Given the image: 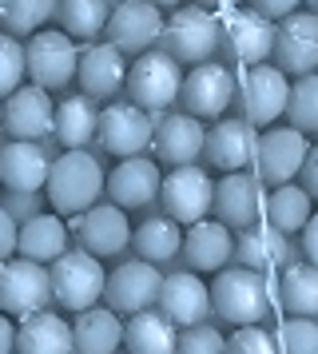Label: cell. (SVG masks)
<instances>
[{
  "instance_id": "d590c367",
  "label": "cell",
  "mask_w": 318,
  "mask_h": 354,
  "mask_svg": "<svg viewBox=\"0 0 318 354\" xmlns=\"http://www.w3.org/2000/svg\"><path fill=\"white\" fill-rule=\"evenodd\" d=\"M64 20V36L68 40H92L104 32V24H108V4L104 0H68L56 8Z\"/></svg>"
},
{
  "instance_id": "2e32d148",
  "label": "cell",
  "mask_w": 318,
  "mask_h": 354,
  "mask_svg": "<svg viewBox=\"0 0 318 354\" xmlns=\"http://www.w3.org/2000/svg\"><path fill=\"white\" fill-rule=\"evenodd\" d=\"M211 211L219 215L215 223L231 227H254V219L263 215V183L247 171H231L211 187Z\"/></svg>"
},
{
  "instance_id": "d6a6232c",
  "label": "cell",
  "mask_w": 318,
  "mask_h": 354,
  "mask_svg": "<svg viewBox=\"0 0 318 354\" xmlns=\"http://www.w3.org/2000/svg\"><path fill=\"white\" fill-rule=\"evenodd\" d=\"M175 335L179 330L159 310H140L127 319L120 342H127V354H175Z\"/></svg>"
},
{
  "instance_id": "e0dca14e",
  "label": "cell",
  "mask_w": 318,
  "mask_h": 354,
  "mask_svg": "<svg viewBox=\"0 0 318 354\" xmlns=\"http://www.w3.org/2000/svg\"><path fill=\"white\" fill-rule=\"evenodd\" d=\"M159 295V271L151 263H124L104 279V299H108L111 315H140V310H151Z\"/></svg>"
},
{
  "instance_id": "d4e9b609",
  "label": "cell",
  "mask_w": 318,
  "mask_h": 354,
  "mask_svg": "<svg viewBox=\"0 0 318 354\" xmlns=\"http://www.w3.org/2000/svg\"><path fill=\"white\" fill-rule=\"evenodd\" d=\"M16 354H72V326L52 315V310H36L28 319H20L12 338Z\"/></svg>"
},
{
  "instance_id": "8fae6325",
  "label": "cell",
  "mask_w": 318,
  "mask_h": 354,
  "mask_svg": "<svg viewBox=\"0 0 318 354\" xmlns=\"http://www.w3.org/2000/svg\"><path fill=\"white\" fill-rule=\"evenodd\" d=\"M104 32H108V44L120 56L124 52H147L159 40V32H163V17H159L156 4H147V0H124V4H111L108 8Z\"/></svg>"
},
{
  "instance_id": "f1b7e54d",
  "label": "cell",
  "mask_w": 318,
  "mask_h": 354,
  "mask_svg": "<svg viewBox=\"0 0 318 354\" xmlns=\"http://www.w3.org/2000/svg\"><path fill=\"white\" fill-rule=\"evenodd\" d=\"M179 251L187 255V263L195 267V271H223V263H227L231 251H235V239H231V231H227L223 223L199 219V223L183 235Z\"/></svg>"
},
{
  "instance_id": "7bdbcfd3",
  "label": "cell",
  "mask_w": 318,
  "mask_h": 354,
  "mask_svg": "<svg viewBox=\"0 0 318 354\" xmlns=\"http://www.w3.org/2000/svg\"><path fill=\"white\" fill-rule=\"evenodd\" d=\"M254 17H263L270 24V20H286V17H294V0H259L251 8Z\"/></svg>"
},
{
  "instance_id": "d6986e66",
  "label": "cell",
  "mask_w": 318,
  "mask_h": 354,
  "mask_svg": "<svg viewBox=\"0 0 318 354\" xmlns=\"http://www.w3.org/2000/svg\"><path fill=\"white\" fill-rule=\"evenodd\" d=\"M52 112H56V104H52V96L44 88L24 84V88H16L8 96L0 115H4V128L12 131L20 144H36V140L52 136Z\"/></svg>"
},
{
  "instance_id": "b9f144b4",
  "label": "cell",
  "mask_w": 318,
  "mask_h": 354,
  "mask_svg": "<svg viewBox=\"0 0 318 354\" xmlns=\"http://www.w3.org/2000/svg\"><path fill=\"white\" fill-rule=\"evenodd\" d=\"M223 354H279V346H274V335L263 326H238L223 342Z\"/></svg>"
},
{
  "instance_id": "9c48e42d",
  "label": "cell",
  "mask_w": 318,
  "mask_h": 354,
  "mask_svg": "<svg viewBox=\"0 0 318 354\" xmlns=\"http://www.w3.org/2000/svg\"><path fill=\"white\" fill-rule=\"evenodd\" d=\"M211 187L215 183H211V176L203 167H195V163L191 167H175L171 176L159 179V203H163L171 223L195 227L211 211Z\"/></svg>"
},
{
  "instance_id": "30bf717a",
  "label": "cell",
  "mask_w": 318,
  "mask_h": 354,
  "mask_svg": "<svg viewBox=\"0 0 318 354\" xmlns=\"http://www.w3.org/2000/svg\"><path fill=\"white\" fill-rule=\"evenodd\" d=\"M151 131H156V115L140 112L135 104H108L100 120H95V136L111 156L131 160L151 147Z\"/></svg>"
},
{
  "instance_id": "44dd1931",
  "label": "cell",
  "mask_w": 318,
  "mask_h": 354,
  "mask_svg": "<svg viewBox=\"0 0 318 354\" xmlns=\"http://www.w3.org/2000/svg\"><path fill=\"white\" fill-rule=\"evenodd\" d=\"M159 163L147 156L120 160L115 171L104 176V192L111 195V207H147L159 195Z\"/></svg>"
},
{
  "instance_id": "4dcf8cb0",
  "label": "cell",
  "mask_w": 318,
  "mask_h": 354,
  "mask_svg": "<svg viewBox=\"0 0 318 354\" xmlns=\"http://www.w3.org/2000/svg\"><path fill=\"white\" fill-rule=\"evenodd\" d=\"M286 235H279L274 227L267 223H254L243 231V239H235V251L238 263L247 267V271H274V267H283L286 263Z\"/></svg>"
},
{
  "instance_id": "ac0fdd59",
  "label": "cell",
  "mask_w": 318,
  "mask_h": 354,
  "mask_svg": "<svg viewBox=\"0 0 318 354\" xmlns=\"http://www.w3.org/2000/svg\"><path fill=\"white\" fill-rule=\"evenodd\" d=\"M219 36H227V44L247 68H259L270 60L274 48V24H267L263 17H254L251 8H223Z\"/></svg>"
},
{
  "instance_id": "cb8c5ba5",
  "label": "cell",
  "mask_w": 318,
  "mask_h": 354,
  "mask_svg": "<svg viewBox=\"0 0 318 354\" xmlns=\"http://www.w3.org/2000/svg\"><path fill=\"white\" fill-rule=\"evenodd\" d=\"M203 131L207 128L191 115H163L151 131V151L171 167H191L203 151Z\"/></svg>"
},
{
  "instance_id": "9a60e30c",
  "label": "cell",
  "mask_w": 318,
  "mask_h": 354,
  "mask_svg": "<svg viewBox=\"0 0 318 354\" xmlns=\"http://www.w3.org/2000/svg\"><path fill=\"white\" fill-rule=\"evenodd\" d=\"M72 235L80 239V251H88L92 259H108L120 255L127 243H131V227H127V215L120 207H88L72 219Z\"/></svg>"
},
{
  "instance_id": "60d3db41",
  "label": "cell",
  "mask_w": 318,
  "mask_h": 354,
  "mask_svg": "<svg viewBox=\"0 0 318 354\" xmlns=\"http://www.w3.org/2000/svg\"><path fill=\"white\" fill-rule=\"evenodd\" d=\"M223 342L227 338L215 326L199 322V326H187L183 335H175V354H223Z\"/></svg>"
},
{
  "instance_id": "ab89813d",
  "label": "cell",
  "mask_w": 318,
  "mask_h": 354,
  "mask_svg": "<svg viewBox=\"0 0 318 354\" xmlns=\"http://www.w3.org/2000/svg\"><path fill=\"white\" fill-rule=\"evenodd\" d=\"M16 88H24V48L12 36H0V96L8 100Z\"/></svg>"
},
{
  "instance_id": "f35d334b",
  "label": "cell",
  "mask_w": 318,
  "mask_h": 354,
  "mask_svg": "<svg viewBox=\"0 0 318 354\" xmlns=\"http://www.w3.org/2000/svg\"><path fill=\"white\" fill-rule=\"evenodd\" d=\"M279 354H318V326L315 319H286L274 335Z\"/></svg>"
},
{
  "instance_id": "3957f363",
  "label": "cell",
  "mask_w": 318,
  "mask_h": 354,
  "mask_svg": "<svg viewBox=\"0 0 318 354\" xmlns=\"http://www.w3.org/2000/svg\"><path fill=\"white\" fill-rule=\"evenodd\" d=\"M104 279H108V271H104L100 259H92L88 251H64V255L48 267L52 299H56L64 310H92L95 299L104 295Z\"/></svg>"
},
{
  "instance_id": "836d02e7",
  "label": "cell",
  "mask_w": 318,
  "mask_h": 354,
  "mask_svg": "<svg viewBox=\"0 0 318 354\" xmlns=\"http://www.w3.org/2000/svg\"><path fill=\"white\" fill-rule=\"evenodd\" d=\"M179 243H183V227L171 223L167 215H156L131 231V247L140 251V263H167L179 255Z\"/></svg>"
},
{
  "instance_id": "8d00e7d4",
  "label": "cell",
  "mask_w": 318,
  "mask_h": 354,
  "mask_svg": "<svg viewBox=\"0 0 318 354\" xmlns=\"http://www.w3.org/2000/svg\"><path fill=\"white\" fill-rule=\"evenodd\" d=\"M56 12V4L48 0H4L0 4V24L8 28V36H36L44 28V20Z\"/></svg>"
},
{
  "instance_id": "ee69618b",
  "label": "cell",
  "mask_w": 318,
  "mask_h": 354,
  "mask_svg": "<svg viewBox=\"0 0 318 354\" xmlns=\"http://www.w3.org/2000/svg\"><path fill=\"white\" fill-rule=\"evenodd\" d=\"M12 255H16V223H12V215L0 207V263Z\"/></svg>"
},
{
  "instance_id": "4fadbf2b",
  "label": "cell",
  "mask_w": 318,
  "mask_h": 354,
  "mask_svg": "<svg viewBox=\"0 0 318 354\" xmlns=\"http://www.w3.org/2000/svg\"><path fill=\"white\" fill-rule=\"evenodd\" d=\"M270 56L279 60V72L290 76H310L318 64V17L315 12H294L274 28V48Z\"/></svg>"
},
{
  "instance_id": "bcb514c9",
  "label": "cell",
  "mask_w": 318,
  "mask_h": 354,
  "mask_svg": "<svg viewBox=\"0 0 318 354\" xmlns=\"http://www.w3.org/2000/svg\"><path fill=\"white\" fill-rule=\"evenodd\" d=\"M299 171H302V179H306V187H302V192L310 195L318 187V156H315V151H306V160H302Z\"/></svg>"
},
{
  "instance_id": "7dc6e473",
  "label": "cell",
  "mask_w": 318,
  "mask_h": 354,
  "mask_svg": "<svg viewBox=\"0 0 318 354\" xmlns=\"http://www.w3.org/2000/svg\"><path fill=\"white\" fill-rule=\"evenodd\" d=\"M12 338H16V326L8 322V315H0V354H12Z\"/></svg>"
},
{
  "instance_id": "1f68e13d",
  "label": "cell",
  "mask_w": 318,
  "mask_h": 354,
  "mask_svg": "<svg viewBox=\"0 0 318 354\" xmlns=\"http://www.w3.org/2000/svg\"><path fill=\"white\" fill-rule=\"evenodd\" d=\"M95 120H100V112L88 96H64L52 112V131L64 147L84 151V144L95 136Z\"/></svg>"
},
{
  "instance_id": "f546056e",
  "label": "cell",
  "mask_w": 318,
  "mask_h": 354,
  "mask_svg": "<svg viewBox=\"0 0 318 354\" xmlns=\"http://www.w3.org/2000/svg\"><path fill=\"white\" fill-rule=\"evenodd\" d=\"M120 338H124V322L108 306L80 310L76 326H72V354H115Z\"/></svg>"
},
{
  "instance_id": "83f0119b",
  "label": "cell",
  "mask_w": 318,
  "mask_h": 354,
  "mask_svg": "<svg viewBox=\"0 0 318 354\" xmlns=\"http://www.w3.org/2000/svg\"><path fill=\"white\" fill-rule=\"evenodd\" d=\"M286 306L294 319H315L318 315V267L315 263H283L279 287H270V306Z\"/></svg>"
},
{
  "instance_id": "74e56055",
  "label": "cell",
  "mask_w": 318,
  "mask_h": 354,
  "mask_svg": "<svg viewBox=\"0 0 318 354\" xmlns=\"http://www.w3.org/2000/svg\"><path fill=\"white\" fill-rule=\"evenodd\" d=\"M283 112H286L290 128L299 131V136H310V131L318 128V80L315 76H302V80L290 88Z\"/></svg>"
},
{
  "instance_id": "484cf974",
  "label": "cell",
  "mask_w": 318,
  "mask_h": 354,
  "mask_svg": "<svg viewBox=\"0 0 318 354\" xmlns=\"http://www.w3.org/2000/svg\"><path fill=\"white\" fill-rule=\"evenodd\" d=\"M68 251V227L60 215H32L24 227H16V259L28 263H56Z\"/></svg>"
},
{
  "instance_id": "52a82bcc",
  "label": "cell",
  "mask_w": 318,
  "mask_h": 354,
  "mask_svg": "<svg viewBox=\"0 0 318 354\" xmlns=\"http://www.w3.org/2000/svg\"><path fill=\"white\" fill-rule=\"evenodd\" d=\"M76 56H80V48L64 32L40 28L28 40V48H24V76H32V84L44 88V92L64 88L76 76Z\"/></svg>"
},
{
  "instance_id": "6da1fadb",
  "label": "cell",
  "mask_w": 318,
  "mask_h": 354,
  "mask_svg": "<svg viewBox=\"0 0 318 354\" xmlns=\"http://www.w3.org/2000/svg\"><path fill=\"white\" fill-rule=\"evenodd\" d=\"M44 192L52 211L80 215V211L95 207V195L104 192V167L88 151H64L56 163H48Z\"/></svg>"
},
{
  "instance_id": "4316f807",
  "label": "cell",
  "mask_w": 318,
  "mask_h": 354,
  "mask_svg": "<svg viewBox=\"0 0 318 354\" xmlns=\"http://www.w3.org/2000/svg\"><path fill=\"white\" fill-rule=\"evenodd\" d=\"M44 179H48V156L36 144L12 140L8 147H0V183L8 192L32 195L44 187Z\"/></svg>"
},
{
  "instance_id": "5bb4252c",
  "label": "cell",
  "mask_w": 318,
  "mask_h": 354,
  "mask_svg": "<svg viewBox=\"0 0 318 354\" xmlns=\"http://www.w3.org/2000/svg\"><path fill=\"white\" fill-rule=\"evenodd\" d=\"M306 136H299L294 128H267L254 144V163H259V183H274L283 187L299 176L302 160H306Z\"/></svg>"
},
{
  "instance_id": "603a6c76",
  "label": "cell",
  "mask_w": 318,
  "mask_h": 354,
  "mask_svg": "<svg viewBox=\"0 0 318 354\" xmlns=\"http://www.w3.org/2000/svg\"><path fill=\"white\" fill-rule=\"evenodd\" d=\"M76 76H80V88H84L88 100H111L124 88L127 64L111 44H88L76 56Z\"/></svg>"
},
{
  "instance_id": "e575fe53",
  "label": "cell",
  "mask_w": 318,
  "mask_h": 354,
  "mask_svg": "<svg viewBox=\"0 0 318 354\" xmlns=\"http://www.w3.org/2000/svg\"><path fill=\"white\" fill-rule=\"evenodd\" d=\"M263 215H267V227H274L279 235L302 231L306 219H310V195L294 183H283L270 195H263Z\"/></svg>"
},
{
  "instance_id": "f6af8a7d",
  "label": "cell",
  "mask_w": 318,
  "mask_h": 354,
  "mask_svg": "<svg viewBox=\"0 0 318 354\" xmlns=\"http://www.w3.org/2000/svg\"><path fill=\"white\" fill-rule=\"evenodd\" d=\"M302 263H315L318 259V223H315V215L306 219V227H302Z\"/></svg>"
},
{
  "instance_id": "7a4b0ae2",
  "label": "cell",
  "mask_w": 318,
  "mask_h": 354,
  "mask_svg": "<svg viewBox=\"0 0 318 354\" xmlns=\"http://www.w3.org/2000/svg\"><path fill=\"white\" fill-rule=\"evenodd\" d=\"M211 310H219L235 326H259L270 310V283L259 271L235 267V271L215 274V283L207 287Z\"/></svg>"
},
{
  "instance_id": "5b68a950",
  "label": "cell",
  "mask_w": 318,
  "mask_h": 354,
  "mask_svg": "<svg viewBox=\"0 0 318 354\" xmlns=\"http://www.w3.org/2000/svg\"><path fill=\"white\" fill-rule=\"evenodd\" d=\"M124 80H127V92H131V104L151 115L159 108H167L171 100H179L183 72H179V64L167 52H143Z\"/></svg>"
},
{
  "instance_id": "277c9868",
  "label": "cell",
  "mask_w": 318,
  "mask_h": 354,
  "mask_svg": "<svg viewBox=\"0 0 318 354\" xmlns=\"http://www.w3.org/2000/svg\"><path fill=\"white\" fill-rule=\"evenodd\" d=\"M159 36L167 40V56L175 64H211V52L219 48V17L191 4V8H179L171 20H163Z\"/></svg>"
},
{
  "instance_id": "7402d4cb",
  "label": "cell",
  "mask_w": 318,
  "mask_h": 354,
  "mask_svg": "<svg viewBox=\"0 0 318 354\" xmlns=\"http://www.w3.org/2000/svg\"><path fill=\"white\" fill-rule=\"evenodd\" d=\"M254 144H259V136H254V128L243 124V120H215V124L203 131V156L215 163V167H223L227 176L254 160Z\"/></svg>"
},
{
  "instance_id": "ba28073f",
  "label": "cell",
  "mask_w": 318,
  "mask_h": 354,
  "mask_svg": "<svg viewBox=\"0 0 318 354\" xmlns=\"http://www.w3.org/2000/svg\"><path fill=\"white\" fill-rule=\"evenodd\" d=\"M286 96H290V84L274 64H259L247 68L243 80H238V100H243V124H251L254 131L270 128L286 108Z\"/></svg>"
},
{
  "instance_id": "8992f818",
  "label": "cell",
  "mask_w": 318,
  "mask_h": 354,
  "mask_svg": "<svg viewBox=\"0 0 318 354\" xmlns=\"http://www.w3.org/2000/svg\"><path fill=\"white\" fill-rule=\"evenodd\" d=\"M52 303L48 287V267L28 263V259H4L0 263V315L28 319Z\"/></svg>"
},
{
  "instance_id": "ffe728a7",
  "label": "cell",
  "mask_w": 318,
  "mask_h": 354,
  "mask_svg": "<svg viewBox=\"0 0 318 354\" xmlns=\"http://www.w3.org/2000/svg\"><path fill=\"white\" fill-rule=\"evenodd\" d=\"M159 315L171 322V326H199L207 319V310H211V299H207V287L199 274H167V279H159Z\"/></svg>"
},
{
  "instance_id": "7c38bea8",
  "label": "cell",
  "mask_w": 318,
  "mask_h": 354,
  "mask_svg": "<svg viewBox=\"0 0 318 354\" xmlns=\"http://www.w3.org/2000/svg\"><path fill=\"white\" fill-rule=\"evenodd\" d=\"M179 100H183V108L191 120H215L227 112V104L235 100V76L227 72L223 64H199L191 68L183 84H179Z\"/></svg>"
}]
</instances>
